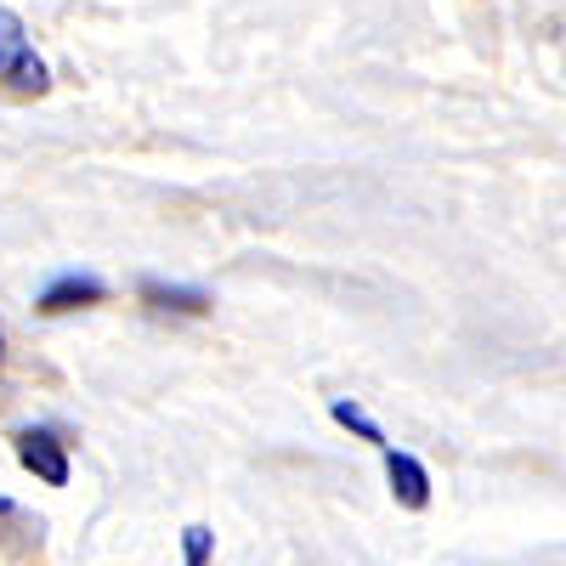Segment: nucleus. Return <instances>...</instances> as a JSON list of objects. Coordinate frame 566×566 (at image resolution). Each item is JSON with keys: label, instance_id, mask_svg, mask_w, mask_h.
I'll return each mask as SVG.
<instances>
[{"label": "nucleus", "instance_id": "nucleus-4", "mask_svg": "<svg viewBox=\"0 0 566 566\" xmlns=\"http://www.w3.org/2000/svg\"><path fill=\"white\" fill-rule=\"evenodd\" d=\"M386 482H391V499L402 510H424V504H431V470H424L413 453H402V448L386 453Z\"/></svg>", "mask_w": 566, "mask_h": 566}, {"label": "nucleus", "instance_id": "nucleus-2", "mask_svg": "<svg viewBox=\"0 0 566 566\" xmlns=\"http://www.w3.org/2000/svg\"><path fill=\"white\" fill-rule=\"evenodd\" d=\"M12 442H18V464L29 470V476H40L45 488H69V453H63V442H57L52 431L23 424Z\"/></svg>", "mask_w": 566, "mask_h": 566}, {"label": "nucleus", "instance_id": "nucleus-8", "mask_svg": "<svg viewBox=\"0 0 566 566\" xmlns=\"http://www.w3.org/2000/svg\"><path fill=\"white\" fill-rule=\"evenodd\" d=\"M0 515H12V499L7 493H0Z\"/></svg>", "mask_w": 566, "mask_h": 566}, {"label": "nucleus", "instance_id": "nucleus-1", "mask_svg": "<svg viewBox=\"0 0 566 566\" xmlns=\"http://www.w3.org/2000/svg\"><path fill=\"white\" fill-rule=\"evenodd\" d=\"M0 85L23 91V97H45V91H52V69L40 63L34 40H29V29L12 7H0Z\"/></svg>", "mask_w": 566, "mask_h": 566}, {"label": "nucleus", "instance_id": "nucleus-7", "mask_svg": "<svg viewBox=\"0 0 566 566\" xmlns=\"http://www.w3.org/2000/svg\"><path fill=\"white\" fill-rule=\"evenodd\" d=\"M181 555H187V566H210V527H187Z\"/></svg>", "mask_w": 566, "mask_h": 566}, {"label": "nucleus", "instance_id": "nucleus-5", "mask_svg": "<svg viewBox=\"0 0 566 566\" xmlns=\"http://www.w3.org/2000/svg\"><path fill=\"white\" fill-rule=\"evenodd\" d=\"M142 301H148L154 312H170V317H205V312L216 306L205 290H187V283H159V277L142 283Z\"/></svg>", "mask_w": 566, "mask_h": 566}, {"label": "nucleus", "instance_id": "nucleus-6", "mask_svg": "<svg viewBox=\"0 0 566 566\" xmlns=\"http://www.w3.org/2000/svg\"><path fill=\"white\" fill-rule=\"evenodd\" d=\"M328 419H335V424H346V431H357L363 442H374V448H380V453H391L386 431H380V424H374V419H368V413H363L357 402H346V397H340V402H328Z\"/></svg>", "mask_w": 566, "mask_h": 566}, {"label": "nucleus", "instance_id": "nucleus-3", "mask_svg": "<svg viewBox=\"0 0 566 566\" xmlns=\"http://www.w3.org/2000/svg\"><path fill=\"white\" fill-rule=\"evenodd\" d=\"M108 301V283L103 277H91V272H63L57 283H45L40 290V312L45 317H63V312H80V306H103Z\"/></svg>", "mask_w": 566, "mask_h": 566}]
</instances>
